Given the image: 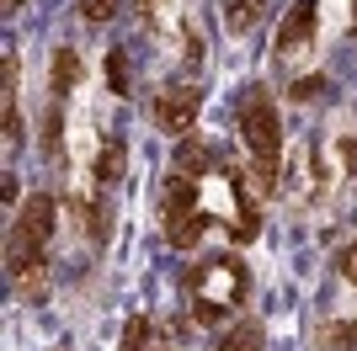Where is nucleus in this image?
<instances>
[{
	"instance_id": "4be33fe9",
	"label": "nucleus",
	"mask_w": 357,
	"mask_h": 351,
	"mask_svg": "<svg viewBox=\"0 0 357 351\" xmlns=\"http://www.w3.org/2000/svg\"><path fill=\"white\" fill-rule=\"evenodd\" d=\"M352 27H357V6H352Z\"/></svg>"
},
{
	"instance_id": "39448f33",
	"label": "nucleus",
	"mask_w": 357,
	"mask_h": 351,
	"mask_svg": "<svg viewBox=\"0 0 357 351\" xmlns=\"http://www.w3.org/2000/svg\"><path fill=\"white\" fill-rule=\"evenodd\" d=\"M54 197L48 192H32L27 203H22V219H16V234L11 240H22V245H38V250H48V240H54Z\"/></svg>"
},
{
	"instance_id": "9b49d317",
	"label": "nucleus",
	"mask_w": 357,
	"mask_h": 351,
	"mask_svg": "<svg viewBox=\"0 0 357 351\" xmlns=\"http://www.w3.org/2000/svg\"><path fill=\"white\" fill-rule=\"evenodd\" d=\"M123 171H128V149H123V139H107L96 155V181L112 187V181H123Z\"/></svg>"
},
{
	"instance_id": "f257e3e1",
	"label": "nucleus",
	"mask_w": 357,
	"mask_h": 351,
	"mask_svg": "<svg viewBox=\"0 0 357 351\" xmlns=\"http://www.w3.org/2000/svg\"><path fill=\"white\" fill-rule=\"evenodd\" d=\"M245 292H251V277H245V266L235 256H208V261H197L187 272V298H192L197 325H224L245 304Z\"/></svg>"
},
{
	"instance_id": "f3484780",
	"label": "nucleus",
	"mask_w": 357,
	"mask_h": 351,
	"mask_svg": "<svg viewBox=\"0 0 357 351\" xmlns=\"http://www.w3.org/2000/svg\"><path fill=\"white\" fill-rule=\"evenodd\" d=\"M43 149H48V160H59L64 149H59V107H48V123H43Z\"/></svg>"
},
{
	"instance_id": "a211bd4d",
	"label": "nucleus",
	"mask_w": 357,
	"mask_h": 351,
	"mask_svg": "<svg viewBox=\"0 0 357 351\" xmlns=\"http://www.w3.org/2000/svg\"><path fill=\"white\" fill-rule=\"evenodd\" d=\"M320 91H326V75H304V80H298V86L288 91V96H294V102H314Z\"/></svg>"
},
{
	"instance_id": "1a4fd4ad",
	"label": "nucleus",
	"mask_w": 357,
	"mask_h": 351,
	"mask_svg": "<svg viewBox=\"0 0 357 351\" xmlns=\"http://www.w3.org/2000/svg\"><path fill=\"white\" fill-rule=\"evenodd\" d=\"M261 346H267L261 320H235V325L219 336V351H261Z\"/></svg>"
},
{
	"instance_id": "412c9836",
	"label": "nucleus",
	"mask_w": 357,
	"mask_h": 351,
	"mask_svg": "<svg viewBox=\"0 0 357 351\" xmlns=\"http://www.w3.org/2000/svg\"><path fill=\"white\" fill-rule=\"evenodd\" d=\"M16 6H22V0H6V11H16Z\"/></svg>"
},
{
	"instance_id": "aec40b11",
	"label": "nucleus",
	"mask_w": 357,
	"mask_h": 351,
	"mask_svg": "<svg viewBox=\"0 0 357 351\" xmlns=\"http://www.w3.org/2000/svg\"><path fill=\"white\" fill-rule=\"evenodd\" d=\"M144 16L155 22V16H160V0H144Z\"/></svg>"
},
{
	"instance_id": "ddd939ff",
	"label": "nucleus",
	"mask_w": 357,
	"mask_h": 351,
	"mask_svg": "<svg viewBox=\"0 0 357 351\" xmlns=\"http://www.w3.org/2000/svg\"><path fill=\"white\" fill-rule=\"evenodd\" d=\"M75 86H80V54L54 48V91H75Z\"/></svg>"
},
{
	"instance_id": "9d476101",
	"label": "nucleus",
	"mask_w": 357,
	"mask_h": 351,
	"mask_svg": "<svg viewBox=\"0 0 357 351\" xmlns=\"http://www.w3.org/2000/svg\"><path fill=\"white\" fill-rule=\"evenodd\" d=\"M123 351H171V346H165V336L155 330V320H149V314H134V320H128V330H123Z\"/></svg>"
},
{
	"instance_id": "f8f14e48",
	"label": "nucleus",
	"mask_w": 357,
	"mask_h": 351,
	"mask_svg": "<svg viewBox=\"0 0 357 351\" xmlns=\"http://www.w3.org/2000/svg\"><path fill=\"white\" fill-rule=\"evenodd\" d=\"M320 351H357V320L320 325Z\"/></svg>"
},
{
	"instance_id": "6ab92c4d",
	"label": "nucleus",
	"mask_w": 357,
	"mask_h": 351,
	"mask_svg": "<svg viewBox=\"0 0 357 351\" xmlns=\"http://www.w3.org/2000/svg\"><path fill=\"white\" fill-rule=\"evenodd\" d=\"M336 266H342V277L357 288V240H352V245H342V250H336Z\"/></svg>"
},
{
	"instance_id": "f03ea898",
	"label": "nucleus",
	"mask_w": 357,
	"mask_h": 351,
	"mask_svg": "<svg viewBox=\"0 0 357 351\" xmlns=\"http://www.w3.org/2000/svg\"><path fill=\"white\" fill-rule=\"evenodd\" d=\"M240 139L251 149V187L256 192H278V160H283V128H278V102L261 86H251L245 107H240Z\"/></svg>"
},
{
	"instance_id": "7ed1b4c3",
	"label": "nucleus",
	"mask_w": 357,
	"mask_h": 351,
	"mask_svg": "<svg viewBox=\"0 0 357 351\" xmlns=\"http://www.w3.org/2000/svg\"><path fill=\"white\" fill-rule=\"evenodd\" d=\"M165 240L176 250H192L197 240H203V229H208V213L197 208V181H187V176H171L165 181Z\"/></svg>"
},
{
	"instance_id": "6e6552de",
	"label": "nucleus",
	"mask_w": 357,
	"mask_h": 351,
	"mask_svg": "<svg viewBox=\"0 0 357 351\" xmlns=\"http://www.w3.org/2000/svg\"><path fill=\"white\" fill-rule=\"evenodd\" d=\"M213 165V149L197 144V139H181L176 155H171V176H187V181H197V176H208Z\"/></svg>"
},
{
	"instance_id": "dca6fc26",
	"label": "nucleus",
	"mask_w": 357,
	"mask_h": 351,
	"mask_svg": "<svg viewBox=\"0 0 357 351\" xmlns=\"http://www.w3.org/2000/svg\"><path fill=\"white\" fill-rule=\"evenodd\" d=\"M251 0H224V22H229V32H245L251 27Z\"/></svg>"
},
{
	"instance_id": "20e7f679",
	"label": "nucleus",
	"mask_w": 357,
	"mask_h": 351,
	"mask_svg": "<svg viewBox=\"0 0 357 351\" xmlns=\"http://www.w3.org/2000/svg\"><path fill=\"white\" fill-rule=\"evenodd\" d=\"M197 112H203V91L197 86H165L160 96H155V128L160 133L187 139L192 123H197Z\"/></svg>"
},
{
	"instance_id": "2eb2a0df",
	"label": "nucleus",
	"mask_w": 357,
	"mask_h": 351,
	"mask_svg": "<svg viewBox=\"0 0 357 351\" xmlns=\"http://www.w3.org/2000/svg\"><path fill=\"white\" fill-rule=\"evenodd\" d=\"M118 6H123V0H80V16H86L91 27H102V22L118 16Z\"/></svg>"
},
{
	"instance_id": "4468645a",
	"label": "nucleus",
	"mask_w": 357,
	"mask_h": 351,
	"mask_svg": "<svg viewBox=\"0 0 357 351\" xmlns=\"http://www.w3.org/2000/svg\"><path fill=\"white\" fill-rule=\"evenodd\" d=\"M107 91H112V96H128V54H123V48H107Z\"/></svg>"
},
{
	"instance_id": "423d86ee",
	"label": "nucleus",
	"mask_w": 357,
	"mask_h": 351,
	"mask_svg": "<svg viewBox=\"0 0 357 351\" xmlns=\"http://www.w3.org/2000/svg\"><path fill=\"white\" fill-rule=\"evenodd\" d=\"M245 176H251V171L229 165V192H235V219H229V234H235L240 245H251L256 234H261V208H256L251 181H245Z\"/></svg>"
},
{
	"instance_id": "0eeeda50",
	"label": "nucleus",
	"mask_w": 357,
	"mask_h": 351,
	"mask_svg": "<svg viewBox=\"0 0 357 351\" xmlns=\"http://www.w3.org/2000/svg\"><path fill=\"white\" fill-rule=\"evenodd\" d=\"M314 27H320V16H314V0H294L283 16V27H278V54H298V48L314 43Z\"/></svg>"
}]
</instances>
